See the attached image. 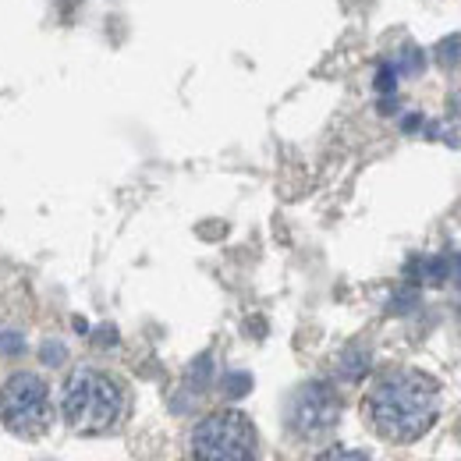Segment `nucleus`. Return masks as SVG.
Returning a JSON list of instances; mask_svg holds the SVG:
<instances>
[{
    "mask_svg": "<svg viewBox=\"0 0 461 461\" xmlns=\"http://www.w3.org/2000/svg\"><path fill=\"white\" fill-rule=\"evenodd\" d=\"M362 415L376 437L391 444H411L429 433L440 415V384L422 369H387L373 380Z\"/></svg>",
    "mask_w": 461,
    "mask_h": 461,
    "instance_id": "f257e3e1",
    "label": "nucleus"
},
{
    "mask_svg": "<svg viewBox=\"0 0 461 461\" xmlns=\"http://www.w3.org/2000/svg\"><path fill=\"white\" fill-rule=\"evenodd\" d=\"M437 58H440V64H458L461 60V40H447V43L440 47V54H437Z\"/></svg>",
    "mask_w": 461,
    "mask_h": 461,
    "instance_id": "1a4fd4ad",
    "label": "nucleus"
},
{
    "mask_svg": "<svg viewBox=\"0 0 461 461\" xmlns=\"http://www.w3.org/2000/svg\"><path fill=\"white\" fill-rule=\"evenodd\" d=\"M0 419L18 437H43L50 429V391L36 373H14L0 387Z\"/></svg>",
    "mask_w": 461,
    "mask_h": 461,
    "instance_id": "20e7f679",
    "label": "nucleus"
},
{
    "mask_svg": "<svg viewBox=\"0 0 461 461\" xmlns=\"http://www.w3.org/2000/svg\"><path fill=\"white\" fill-rule=\"evenodd\" d=\"M316 461H369L362 451H351V447H330V451H323Z\"/></svg>",
    "mask_w": 461,
    "mask_h": 461,
    "instance_id": "423d86ee",
    "label": "nucleus"
},
{
    "mask_svg": "<svg viewBox=\"0 0 461 461\" xmlns=\"http://www.w3.org/2000/svg\"><path fill=\"white\" fill-rule=\"evenodd\" d=\"M22 348H25V341H22L18 330H14V334H11V330H0V351H4V355H18Z\"/></svg>",
    "mask_w": 461,
    "mask_h": 461,
    "instance_id": "0eeeda50",
    "label": "nucleus"
},
{
    "mask_svg": "<svg viewBox=\"0 0 461 461\" xmlns=\"http://www.w3.org/2000/svg\"><path fill=\"white\" fill-rule=\"evenodd\" d=\"M451 114H455L461 121V89L455 93V96H451Z\"/></svg>",
    "mask_w": 461,
    "mask_h": 461,
    "instance_id": "9d476101",
    "label": "nucleus"
},
{
    "mask_svg": "<svg viewBox=\"0 0 461 461\" xmlns=\"http://www.w3.org/2000/svg\"><path fill=\"white\" fill-rule=\"evenodd\" d=\"M40 358H43L47 366H60V362H64V345H60V341H47V345L40 348Z\"/></svg>",
    "mask_w": 461,
    "mask_h": 461,
    "instance_id": "6e6552de",
    "label": "nucleus"
},
{
    "mask_svg": "<svg viewBox=\"0 0 461 461\" xmlns=\"http://www.w3.org/2000/svg\"><path fill=\"white\" fill-rule=\"evenodd\" d=\"M341 419V394L323 384L309 380L302 384L288 402V429L298 440H323Z\"/></svg>",
    "mask_w": 461,
    "mask_h": 461,
    "instance_id": "39448f33",
    "label": "nucleus"
},
{
    "mask_svg": "<svg viewBox=\"0 0 461 461\" xmlns=\"http://www.w3.org/2000/svg\"><path fill=\"white\" fill-rule=\"evenodd\" d=\"M60 415L68 422V429L96 437L114 429L124 415V394L117 387V380H111L100 369H75L64 387H60Z\"/></svg>",
    "mask_w": 461,
    "mask_h": 461,
    "instance_id": "f03ea898",
    "label": "nucleus"
},
{
    "mask_svg": "<svg viewBox=\"0 0 461 461\" xmlns=\"http://www.w3.org/2000/svg\"><path fill=\"white\" fill-rule=\"evenodd\" d=\"M192 461H256L259 455V437L249 415L224 408L206 415L188 440Z\"/></svg>",
    "mask_w": 461,
    "mask_h": 461,
    "instance_id": "7ed1b4c3",
    "label": "nucleus"
}]
</instances>
